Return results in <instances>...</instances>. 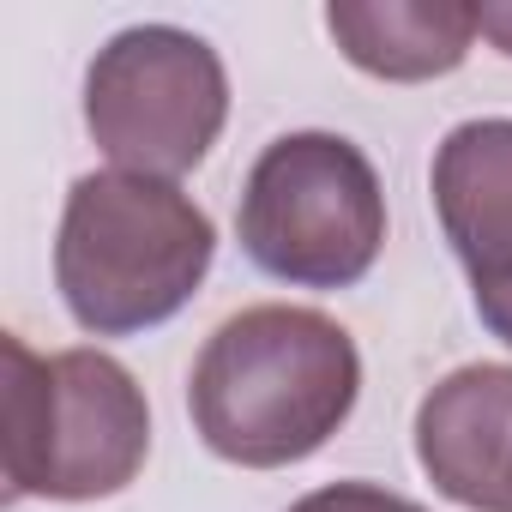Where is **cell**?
Returning <instances> with one entry per match:
<instances>
[{
	"instance_id": "2",
	"label": "cell",
	"mask_w": 512,
	"mask_h": 512,
	"mask_svg": "<svg viewBox=\"0 0 512 512\" xmlns=\"http://www.w3.org/2000/svg\"><path fill=\"white\" fill-rule=\"evenodd\" d=\"M217 253L211 217L151 175H79L61 211L55 284L67 314L97 338L163 326L205 284Z\"/></svg>"
},
{
	"instance_id": "9",
	"label": "cell",
	"mask_w": 512,
	"mask_h": 512,
	"mask_svg": "<svg viewBox=\"0 0 512 512\" xmlns=\"http://www.w3.org/2000/svg\"><path fill=\"white\" fill-rule=\"evenodd\" d=\"M290 512H422V506L392 488H374V482H332V488L302 494Z\"/></svg>"
},
{
	"instance_id": "5",
	"label": "cell",
	"mask_w": 512,
	"mask_h": 512,
	"mask_svg": "<svg viewBox=\"0 0 512 512\" xmlns=\"http://www.w3.org/2000/svg\"><path fill=\"white\" fill-rule=\"evenodd\" d=\"M229 115V79L205 37L175 25L121 31L85 73V127L127 175L175 181L205 163Z\"/></svg>"
},
{
	"instance_id": "3",
	"label": "cell",
	"mask_w": 512,
	"mask_h": 512,
	"mask_svg": "<svg viewBox=\"0 0 512 512\" xmlns=\"http://www.w3.org/2000/svg\"><path fill=\"white\" fill-rule=\"evenodd\" d=\"M7 494L103 500L121 494L151 452V410L139 380L103 350L37 356L7 332Z\"/></svg>"
},
{
	"instance_id": "8",
	"label": "cell",
	"mask_w": 512,
	"mask_h": 512,
	"mask_svg": "<svg viewBox=\"0 0 512 512\" xmlns=\"http://www.w3.org/2000/svg\"><path fill=\"white\" fill-rule=\"evenodd\" d=\"M326 31L338 49L374 79H440L476 43V7L458 0H338L326 7Z\"/></svg>"
},
{
	"instance_id": "10",
	"label": "cell",
	"mask_w": 512,
	"mask_h": 512,
	"mask_svg": "<svg viewBox=\"0 0 512 512\" xmlns=\"http://www.w3.org/2000/svg\"><path fill=\"white\" fill-rule=\"evenodd\" d=\"M476 314H482V326H488L500 344H512V278H506V284L476 290Z\"/></svg>"
},
{
	"instance_id": "6",
	"label": "cell",
	"mask_w": 512,
	"mask_h": 512,
	"mask_svg": "<svg viewBox=\"0 0 512 512\" xmlns=\"http://www.w3.org/2000/svg\"><path fill=\"white\" fill-rule=\"evenodd\" d=\"M416 458L428 482L470 512H512V368L470 362L416 410Z\"/></svg>"
},
{
	"instance_id": "11",
	"label": "cell",
	"mask_w": 512,
	"mask_h": 512,
	"mask_svg": "<svg viewBox=\"0 0 512 512\" xmlns=\"http://www.w3.org/2000/svg\"><path fill=\"white\" fill-rule=\"evenodd\" d=\"M476 31H482L500 55H512V0H500V7H476Z\"/></svg>"
},
{
	"instance_id": "7",
	"label": "cell",
	"mask_w": 512,
	"mask_h": 512,
	"mask_svg": "<svg viewBox=\"0 0 512 512\" xmlns=\"http://www.w3.org/2000/svg\"><path fill=\"white\" fill-rule=\"evenodd\" d=\"M434 211L470 284L512 278V121H464L434 151Z\"/></svg>"
},
{
	"instance_id": "1",
	"label": "cell",
	"mask_w": 512,
	"mask_h": 512,
	"mask_svg": "<svg viewBox=\"0 0 512 512\" xmlns=\"http://www.w3.org/2000/svg\"><path fill=\"white\" fill-rule=\"evenodd\" d=\"M356 338L314 308H241L223 320L187 380L199 440L241 470H284L314 458L356 410Z\"/></svg>"
},
{
	"instance_id": "4",
	"label": "cell",
	"mask_w": 512,
	"mask_h": 512,
	"mask_svg": "<svg viewBox=\"0 0 512 512\" xmlns=\"http://www.w3.org/2000/svg\"><path fill=\"white\" fill-rule=\"evenodd\" d=\"M235 229L260 272L302 290H350L380 260L386 193L350 139L284 133L247 169Z\"/></svg>"
}]
</instances>
